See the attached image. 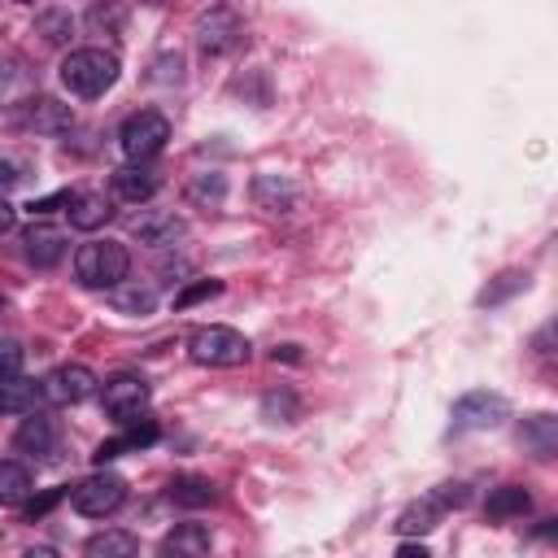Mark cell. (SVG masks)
I'll use <instances>...</instances> for the list:
<instances>
[{"instance_id":"cell-1","label":"cell","mask_w":558,"mask_h":558,"mask_svg":"<svg viewBox=\"0 0 558 558\" xmlns=\"http://www.w3.org/2000/svg\"><path fill=\"white\" fill-rule=\"evenodd\" d=\"M118 57L109 52V48H74V52H65V61H61V83L74 92V96H83V100H96V96H105L113 83H118Z\"/></svg>"},{"instance_id":"cell-2","label":"cell","mask_w":558,"mask_h":558,"mask_svg":"<svg viewBox=\"0 0 558 558\" xmlns=\"http://www.w3.org/2000/svg\"><path fill=\"white\" fill-rule=\"evenodd\" d=\"M131 270V253L118 240H87L74 253V275L83 288H118Z\"/></svg>"},{"instance_id":"cell-3","label":"cell","mask_w":558,"mask_h":558,"mask_svg":"<svg viewBox=\"0 0 558 558\" xmlns=\"http://www.w3.org/2000/svg\"><path fill=\"white\" fill-rule=\"evenodd\" d=\"M248 31H244V17L231 9V4H214L196 17V48L201 57H231L235 48H244Z\"/></svg>"},{"instance_id":"cell-4","label":"cell","mask_w":558,"mask_h":558,"mask_svg":"<svg viewBox=\"0 0 558 558\" xmlns=\"http://www.w3.org/2000/svg\"><path fill=\"white\" fill-rule=\"evenodd\" d=\"M187 353H192V362H201V366H244L248 362V340L235 331V327H201V331H192V340H187Z\"/></svg>"},{"instance_id":"cell-5","label":"cell","mask_w":558,"mask_h":558,"mask_svg":"<svg viewBox=\"0 0 558 558\" xmlns=\"http://www.w3.org/2000/svg\"><path fill=\"white\" fill-rule=\"evenodd\" d=\"M166 140H170V118L157 113V109L131 113V118L122 122V131H118V144H122L126 161H153V157L166 148Z\"/></svg>"},{"instance_id":"cell-6","label":"cell","mask_w":558,"mask_h":558,"mask_svg":"<svg viewBox=\"0 0 558 558\" xmlns=\"http://www.w3.org/2000/svg\"><path fill=\"white\" fill-rule=\"evenodd\" d=\"M74 510L78 514H87V519H105V514H113L122 501H126V480L122 475H113V471H96V475H87L83 484H74Z\"/></svg>"},{"instance_id":"cell-7","label":"cell","mask_w":558,"mask_h":558,"mask_svg":"<svg viewBox=\"0 0 558 558\" xmlns=\"http://www.w3.org/2000/svg\"><path fill=\"white\" fill-rule=\"evenodd\" d=\"M506 414H510V405H506L501 392L475 388V392L453 401V432H493Z\"/></svg>"},{"instance_id":"cell-8","label":"cell","mask_w":558,"mask_h":558,"mask_svg":"<svg viewBox=\"0 0 558 558\" xmlns=\"http://www.w3.org/2000/svg\"><path fill=\"white\" fill-rule=\"evenodd\" d=\"M100 405H105L109 418L131 423V418H140V410L148 405V384H144L140 375H113V379L100 388Z\"/></svg>"},{"instance_id":"cell-9","label":"cell","mask_w":558,"mask_h":558,"mask_svg":"<svg viewBox=\"0 0 558 558\" xmlns=\"http://www.w3.org/2000/svg\"><path fill=\"white\" fill-rule=\"evenodd\" d=\"M96 392V375L83 366V362H70V366H57L48 379H44V397L52 405H78Z\"/></svg>"},{"instance_id":"cell-10","label":"cell","mask_w":558,"mask_h":558,"mask_svg":"<svg viewBox=\"0 0 558 558\" xmlns=\"http://www.w3.org/2000/svg\"><path fill=\"white\" fill-rule=\"evenodd\" d=\"M17 122H22L26 131H35V135H61V131H70L74 113H70V105H61V100H52V96H26Z\"/></svg>"},{"instance_id":"cell-11","label":"cell","mask_w":558,"mask_h":558,"mask_svg":"<svg viewBox=\"0 0 558 558\" xmlns=\"http://www.w3.org/2000/svg\"><path fill=\"white\" fill-rule=\"evenodd\" d=\"M135 240L148 244V248H179V240L187 235V222L179 214H166V209H148L131 222Z\"/></svg>"},{"instance_id":"cell-12","label":"cell","mask_w":558,"mask_h":558,"mask_svg":"<svg viewBox=\"0 0 558 558\" xmlns=\"http://www.w3.org/2000/svg\"><path fill=\"white\" fill-rule=\"evenodd\" d=\"M296 183L288 174H257L253 179V205L266 214H292L296 209Z\"/></svg>"},{"instance_id":"cell-13","label":"cell","mask_w":558,"mask_h":558,"mask_svg":"<svg viewBox=\"0 0 558 558\" xmlns=\"http://www.w3.org/2000/svg\"><path fill=\"white\" fill-rule=\"evenodd\" d=\"M157 187H161V174L148 161H126V166L113 170V192L122 201H148Z\"/></svg>"},{"instance_id":"cell-14","label":"cell","mask_w":558,"mask_h":558,"mask_svg":"<svg viewBox=\"0 0 558 558\" xmlns=\"http://www.w3.org/2000/svg\"><path fill=\"white\" fill-rule=\"evenodd\" d=\"M113 218V201L105 192H70V227L96 231Z\"/></svg>"},{"instance_id":"cell-15","label":"cell","mask_w":558,"mask_h":558,"mask_svg":"<svg viewBox=\"0 0 558 558\" xmlns=\"http://www.w3.org/2000/svg\"><path fill=\"white\" fill-rule=\"evenodd\" d=\"M22 244H26V262L39 266V270H48V266H57L65 257V235L57 227H31L22 235Z\"/></svg>"},{"instance_id":"cell-16","label":"cell","mask_w":558,"mask_h":558,"mask_svg":"<svg viewBox=\"0 0 558 558\" xmlns=\"http://www.w3.org/2000/svg\"><path fill=\"white\" fill-rule=\"evenodd\" d=\"M13 445H17L22 453H31V458H48L52 445H57V423H52L48 414H31V418L17 427Z\"/></svg>"},{"instance_id":"cell-17","label":"cell","mask_w":558,"mask_h":558,"mask_svg":"<svg viewBox=\"0 0 558 558\" xmlns=\"http://www.w3.org/2000/svg\"><path fill=\"white\" fill-rule=\"evenodd\" d=\"M209 545H214V536H209V527L205 523H179L166 541H161V554L170 558H201V554H209Z\"/></svg>"},{"instance_id":"cell-18","label":"cell","mask_w":558,"mask_h":558,"mask_svg":"<svg viewBox=\"0 0 558 558\" xmlns=\"http://www.w3.org/2000/svg\"><path fill=\"white\" fill-rule=\"evenodd\" d=\"M39 397H44V384L26 379L22 371L0 379V414H26V410H35Z\"/></svg>"},{"instance_id":"cell-19","label":"cell","mask_w":558,"mask_h":558,"mask_svg":"<svg viewBox=\"0 0 558 558\" xmlns=\"http://www.w3.org/2000/svg\"><path fill=\"white\" fill-rule=\"evenodd\" d=\"M183 196H187V205H196V209H218V205L227 201V174H218V170L192 174L187 187H183Z\"/></svg>"},{"instance_id":"cell-20","label":"cell","mask_w":558,"mask_h":558,"mask_svg":"<svg viewBox=\"0 0 558 558\" xmlns=\"http://www.w3.org/2000/svg\"><path fill=\"white\" fill-rule=\"evenodd\" d=\"M488 519H523L532 510V493L523 484H501L488 493Z\"/></svg>"},{"instance_id":"cell-21","label":"cell","mask_w":558,"mask_h":558,"mask_svg":"<svg viewBox=\"0 0 558 558\" xmlns=\"http://www.w3.org/2000/svg\"><path fill=\"white\" fill-rule=\"evenodd\" d=\"M135 549H140V541L131 532H122V527H105V532L87 536V545H83L87 558H131Z\"/></svg>"},{"instance_id":"cell-22","label":"cell","mask_w":558,"mask_h":558,"mask_svg":"<svg viewBox=\"0 0 558 558\" xmlns=\"http://www.w3.org/2000/svg\"><path fill=\"white\" fill-rule=\"evenodd\" d=\"M35 493V480L22 462H0V506H26Z\"/></svg>"},{"instance_id":"cell-23","label":"cell","mask_w":558,"mask_h":558,"mask_svg":"<svg viewBox=\"0 0 558 558\" xmlns=\"http://www.w3.org/2000/svg\"><path fill=\"white\" fill-rule=\"evenodd\" d=\"M523 445H532V453L536 458H549L554 449H558V423H554V414H532V418H523Z\"/></svg>"},{"instance_id":"cell-24","label":"cell","mask_w":558,"mask_h":558,"mask_svg":"<svg viewBox=\"0 0 558 558\" xmlns=\"http://www.w3.org/2000/svg\"><path fill=\"white\" fill-rule=\"evenodd\" d=\"M157 440V423H135L131 432H122V436H113V440H105L92 458L105 466L109 458H118V453H126V449H144V445H153Z\"/></svg>"},{"instance_id":"cell-25","label":"cell","mask_w":558,"mask_h":558,"mask_svg":"<svg viewBox=\"0 0 558 558\" xmlns=\"http://www.w3.org/2000/svg\"><path fill=\"white\" fill-rule=\"evenodd\" d=\"M214 497H218V488H214L205 475H174V484H170V501H179V506H187V510L214 506Z\"/></svg>"},{"instance_id":"cell-26","label":"cell","mask_w":558,"mask_h":558,"mask_svg":"<svg viewBox=\"0 0 558 558\" xmlns=\"http://www.w3.org/2000/svg\"><path fill=\"white\" fill-rule=\"evenodd\" d=\"M113 305L122 310V314H131V318H148L153 314V305H157V292L148 288V283H118L113 288Z\"/></svg>"},{"instance_id":"cell-27","label":"cell","mask_w":558,"mask_h":558,"mask_svg":"<svg viewBox=\"0 0 558 558\" xmlns=\"http://www.w3.org/2000/svg\"><path fill=\"white\" fill-rule=\"evenodd\" d=\"M35 35H44V44H52V48L70 44L74 39V13L70 9H44L35 17Z\"/></svg>"},{"instance_id":"cell-28","label":"cell","mask_w":558,"mask_h":558,"mask_svg":"<svg viewBox=\"0 0 558 558\" xmlns=\"http://www.w3.org/2000/svg\"><path fill=\"white\" fill-rule=\"evenodd\" d=\"M122 17H126V4L122 0H96L87 9V31L92 35H118L122 31Z\"/></svg>"},{"instance_id":"cell-29","label":"cell","mask_w":558,"mask_h":558,"mask_svg":"<svg viewBox=\"0 0 558 558\" xmlns=\"http://www.w3.org/2000/svg\"><path fill=\"white\" fill-rule=\"evenodd\" d=\"M440 514H445V510H440L432 497H423V501H414V506H405V510H401L397 532H432Z\"/></svg>"},{"instance_id":"cell-30","label":"cell","mask_w":558,"mask_h":558,"mask_svg":"<svg viewBox=\"0 0 558 558\" xmlns=\"http://www.w3.org/2000/svg\"><path fill=\"white\" fill-rule=\"evenodd\" d=\"M262 414H266L270 423H292V418L301 414V401H296L292 388H279V392H266V397H262Z\"/></svg>"},{"instance_id":"cell-31","label":"cell","mask_w":558,"mask_h":558,"mask_svg":"<svg viewBox=\"0 0 558 558\" xmlns=\"http://www.w3.org/2000/svg\"><path fill=\"white\" fill-rule=\"evenodd\" d=\"M13 100H26V70H22V61L4 57L0 61V105H13Z\"/></svg>"},{"instance_id":"cell-32","label":"cell","mask_w":558,"mask_h":558,"mask_svg":"<svg viewBox=\"0 0 558 558\" xmlns=\"http://www.w3.org/2000/svg\"><path fill=\"white\" fill-rule=\"evenodd\" d=\"M519 288H527V270H506V275H497V283H488V288L480 292V305H501V301L514 296Z\"/></svg>"},{"instance_id":"cell-33","label":"cell","mask_w":558,"mask_h":558,"mask_svg":"<svg viewBox=\"0 0 558 558\" xmlns=\"http://www.w3.org/2000/svg\"><path fill=\"white\" fill-rule=\"evenodd\" d=\"M218 292H222V283H218V279H196V283H187V288L174 296V310H187V305L209 301V296H218Z\"/></svg>"},{"instance_id":"cell-34","label":"cell","mask_w":558,"mask_h":558,"mask_svg":"<svg viewBox=\"0 0 558 558\" xmlns=\"http://www.w3.org/2000/svg\"><path fill=\"white\" fill-rule=\"evenodd\" d=\"M466 484H440L436 493H432V501L440 506V510H458V506H466Z\"/></svg>"},{"instance_id":"cell-35","label":"cell","mask_w":558,"mask_h":558,"mask_svg":"<svg viewBox=\"0 0 558 558\" xmlns=\"http://www.w3.org/2000/svg\"><path fill=\"white\" fill-rule=\"evenodd\" d=\"M22 344L17 340H0V379H9V375H17L22 371Z\"/></svg>"},{"instance_id":"cell-36","label":"cell","mask_w":558,"mask_h":558,"mask_svg":"<svg viewBox=\"0 0 558 558\" xmlns=\"http://www.w3.org/2000/svg\"><path fill=\"white\" fill-rule=\"evenodd\" d=\"M61 497H65V488H48L44 497H26V514H31V519H39V514H48Z\"/></svg>"},{"instance_id":"cell-37","label":"cell","mask_w":558,"mask_h":558,"mask_svg":"<svg viewBox=\"0 0 558 558\" xmlns=\"http://www.w3.org/2000/svg\"><path fill=\"white\" fill-rule=\"evenodd\" d=\"M17 183H22V170H17V161L0 157V196H4V192H13Z\"/></svg>"},{"instance_id":"cell-38","label":"cell","mask_w":558,"mask_h":558,"mask_svg":"<svg viewBox=\"0 0 558 558\" xmlns=\"http://www.w3.org/2000/svg\"><path fill=\"white\" fill-rule=\"evenodd\" d=\"M13 222H17V209L0 196V235H4V231H13Z\"/></svg>"},{"instance_id":"cell-39","label":"cell","mask_w":558,"mask_h":558,"mask_svg":"<svg viewBox=\"0 0 558 558\" xmlns=\"http://www.w3.org/2000/svg\"><path fill=\"white\" fill-rule=\"evenodd\" d=\"M397 554H401V558H427V545H414V541H405Z\"/></svg>"},{"instance_id":"cell-40","label":"cell","mask_w":558,"mask_h":558,"mask_svg":"<svg viewBox=\"0 0 558 558\" xmlns=\"http://www.w3.org/2000/svg\"><path fill=\"white\" fill-rule=\"evenodd\" d=\"M140 4H148V9H161V4H166V0H140Z\"/></svg>"},{"instance_id":"cell-41","label":"cell","mask_w":558,"mask_h":558,"mask_svg":"<svg viewBox=\"0 0 558 558\" xmlns=\"http://www.w3.org/2000/svg\"><path fill=\"white\" fill-rule=\"evenodd\" d=\"M17 4H35V0H17Z\"/></svg>"},{"instance_id":"cell-42","label":"cell","mask_w":558,"mask_h":558,"mask_svg":"<svg viewBox=\"0 0 558 558\" xmlns=\"http://www.w3.org/2000/svg\"><path fill=\"white\" fill-rule=\"evenodd\" d=\"M0 310H4V296H0Z\"/></svg>"}]
</instances>
